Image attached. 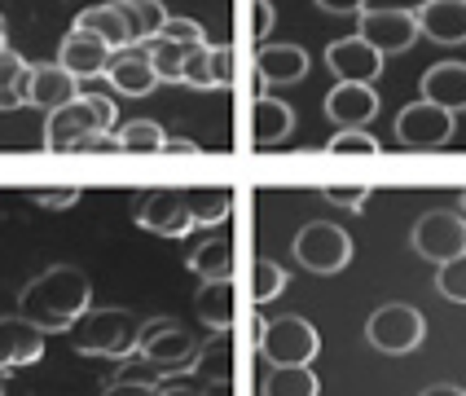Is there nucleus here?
Here are the masks:
<instances>
[{"label":"nucleus","mask_w":466,"mask_h":396,"mask_svg":"<svg viewBox=\"0 0 466 396\" xmlns=\"http://www.w3.org/2000/svg\"><path fill=\"white\" fill-rule=\"evenodd\" d=\"M115 137H119V150H128V155H155L167 141V132L155 119H128L124 128H115Z\"/></svg>","instance_id":"obj_28"},{"label":"nucleus","mask_w":466,"mask_h":396,"mask_svg":"<svg viewBox=\"0 0 466 396\" xmlns=\"http://www.w3.org/2000/svg\"><path fill=\"white\" fill-rule=\"evenodd\" d=\"M40 357H45V330L31 326L23 313L0 317V374L5 370L35 366Z\"/></svg>","instance_id":"obj_14"},{"label":"nucleus","mask_w":466,"mask_h":396,"mask_svg":"<svg viewBox=\"0 0 466 396\" xmlns=\"http://www.w3.org/2000/svg\"><path fill=\"white\" fill-rule=\"evenodd\" d=\"M137 357H146L158 374H189L198 366V357H203V340L177 317H150L141 326Z\"/></svg>","instance_id":"obj_4"},{"label":"nucleus","mask_w":466,"mask_h":396,"mask_svg":"<svg viewBox=\"0 0 466 396\" xmlns=\"http://www.w3.org/2000/svg\"><path fill=\"white\" fill-rule=\"evenodd\" d=\"M309 76V49L299 45H259L256 53V88L264 84H295Z\"/></svg>","instance_id":"obj_18"},{"label":"nucleus","mask_w":466,"mask_h":396,"mask_svg":"<svg viewBox=\"0 0 466 396\" xmlns=\"http://www.w3.org/2000/svg\"><path fill=\"white\" fill-rule=\"evenodd\" d=\"M374 115H379L374 84H343V79H339L335 88L326 93V119H330L335 128H365Z\"/></svg>","instance_id":"obj_16"},{"label":"nucleus","mask_w":466,"mask_h":396,"mask_svg":"<svg viewBox=\"0 0 466 396\" xmlns=\"http://www.w3.org/2000/svg\"><path fill=\"white\" fill-rule=\"evenodd\" d=\"M422 5L427 0H365L361 14H379V9H388V14H422Z\"/></svg>","instance_id":"obj_42"},{"label":"nucleus","mask_w":466,"mask_h":396,"mask_svg":"<svg viewBox=\"0 0 466 396\" xmlns=\"http://www.w3.org/2000/svg\"><path fill=\"white\" fill-rule=\"evenodd\" d=\"M119 5H124V14H128L132 26H137L141 45H146V40H155L158 31H163V23L172 18V14L163 9V0H119Z\"/></svg>","instance_id":"obj_30"},{"label":"nucleus","mask_w":466,"mask_h":396,"mask_svg":"<svg viewBox=\"0 0 466 396\" xmlns=\"http://www.w3.org/2000/svg\"><path fill=\"white\" fill-rule=\"evenodd\" d=\"M102 396H158V388H146V383H106V392Z\"/></svg>","instance_id":"obj_44"},{"label":"nucleus","mask_w":466,"mask_h":396,"mask_svg":"<svg viewBox=\"0 0 466 396\" xmlns=\"http://www.w3.org/2000/svg\"><path fill=\"white\" fill-rule=\"evenodd\" d=\"M422 97L444 110H466V62H436L422 76Z\"/></svg>","instance_id":"obj_22"},{"label":"nucleus","mask_w":466,"mask_h":396,"mask_svg":"<svg viewBox=\"0 0 466 396\" xmlns=\"http://www.w3.org/2000/svg\"><path fill=\"white\" fill-rule=\"evenodd\" d=\"M330 155H379V137L365 128H339L330 141H326Z\"/></svg>","instance_id":"obj_33"},{"label":"nucleus","mask_w":466,"mask_h":396,"mask_svg":"<svg viewBox=\"0 0 466 396\" xmlns=\"http://www.w3.org/2000/svg\"><path fill=\"white\" fill-rule=\"evenodd\" d=\"M79 150H84V155H110V150H119V137H115V132H93Z\"/></svg>","instance_id":"obj_43"},{"label":"nucleus","mask_w":466,"mask_h":396,"mask_svg":"<svg viewBox=\"0 0 466 396\" xmlns=\"http://www.w3.org/2000/svg\"><path fill=\"white\" fill-rule=\"evenodd\" d=\"M418 396H466V388H458V383H431V388H422Z\"/></svg>","instance_id":"obj_47"},{"label":"nucleus","mask_w":466,"mask_h":396,"mask_svg":"<svg viewBox=\"0 0 466 396\" xmlns=\"http://www.w3.org/2000/svg\"><path fill=\"white\" fill-rule=\"evenodd\" d=\"M93 132H115V102L97 93H79L76 102L57 106L45 119V150H79Z\"/></svg>","instance_id":"obj_3"},{"label":"nucleus","mask_w":466,"mask_h":396,"mask_svg":"<svg viewBox=\"0 0 466 396\" xmlns=\"http://www.w3.org/2000/svg\"><path fill=\"white\" fill-rule=\"evenodd\" d=\"M357 36L388 57V53L414 49V40L422 31H418V14H388V9H379V14H357Z\"/></svg>","instance_id":"obj_11"},{"label":"nucleus","mask_w":466,"mask_h":396,"mask_svg":"<svg viewBox=\"0 0 466 396\" xmlns=\"http://www.w3.org/2000/svg\"><path fill=\"white\" fill-rule=\"evenodd\" d=\"M137 225L158 238H185L194 229L185 189H146L141 203H137Z\"/></svg>","instance_id":"obj_10"},{"label":"nucleus","mask_w":466,"mask_h":396,"mask_svg":"<svg viewBox=\"0 0 466 396\" xmlns=\"http://www.w3.org/2000/svg\"><path fill=\"white\" fill-rule=\"evenodd\" d=\"M326 66L343 84H374L383 76V53L374 45H365L361 36H348V40H330L326 45Z\"/></svg>","instance_id":"obj_12"},{"label":"nucleus","mask_w":466,"mask_h":396,"mask_svg":"<svg viewBox=\"0 0 466 396\" xmlns=\"http://www.w3.org/2000/svg\"><path fill=\"white\" fill-rule=\"evenodd\" d=\"M321 198H326V203H335V208L361 211L365 198H370V185H321Z\"/></svg>","instance_id":"obj_38"},{"label":"nucleus","mask_w":466,"mask_h":396,"mask_svg":"<svg viewBox=\"0 0 466 396\" xmlns=\"http://www.w3.org/2000/svg\"><path fill=\"white\" fill-rule=\"evenodd\" d=\"M185 203H189V216H194V225H220L233 208V194L229 189H220V185H198V189H185Z\"/></svg>","instance_id":"obj_27"},{"label":"nucleus","mask_w":466,"mask_h":396,"mask_svg":"<svg viewBox=\"0 0 466 396\" xmlns=\"http://www.w3.org/2000/svg\"><path fill=\"white\" fill-rule=\"evenodd\" d=\"M194 309H198V321H203L208 330L225 335L233 326V313H238V287H233V282H203Z\"/></svg>","instance_id":"obj_24"},{"label":"nucleus","mask_w":466,"mask_h":396,"mask_svg":"<svg viewBox=\"0 0 466 396\" xmlns=\"http://www.w3.org/2000/svg\"><path fill=\"white\" fill-rule=\"evenodd\" d=\"M410 242H414V251L422 256V260L431 264H449L458 260V256H466V216H458V211H422L414 225V234H410Z\"/></svg>","instance_id":"obj_8"},{"label":"nucleus","mask_w":466,"mask_h":396,"mask_svg":"<svg viewBox=\"0 0 466 396\" xmlns=\"http://www.w3.org/2000/svg\"><path fill=\"white\" fill-rule=\"evenodd\" d=\"M163 150H172V155H194V150H198V141H189V137H167V141H163Z\"/></svg>","instance_id":"obj_46"},{"label":"nucleus","mask_w":466,"mask_h":396,"mask_svg":"<svg viewBox=\"0 0 466 396\" xmlns=\"http://www.w3.org/2000/svg\"><path fill=\"white\" fill-rule=\"evenodd\" d=\"M453 110H444L436 102H410L400 115H396V141L405 146V150H441L449 146V137H453Z\"/></svg>","instance_id":"obj_9"},{"label":"nucleus","mask_w":466,"mask_h":396,"mask_svg":"<svg viewBox=\"0 0 466 396\" xmlns=\"http://www.w3.org/2000/svg\"><path fill=\"white\" fill-rule=\"evenodd\" d=\"M418 31L436 45H466V0H427Z\"/></svg>","instance_id":"obj_20"},{"label":"nucleus","mask_w":466,"mask_h":396,"mask_svg":"<svg viewBox=\"0 0 466 396\" xmlns=\"http://www.w3.org/2000/svg\"><path fill=\"white\" fill-rule=\"evenodd\" d=\"M321 383L309 366H273L259 383V396H317Z\"/></svg>","instance_id":"obj_26"},{"label":"nucleus","mask_w":466,"mask_h":396,"mask_svg":"<svg viewBox=\"0 0 466 396\" xmlns=\"http://www.w3.org/2000/svg\"><path fill=\"white\" fill-rule=\"evenodd\" d=\"M198 374H203V383H216V379H233V352L229 343H211L203 348V357H198Z\"/></svg>","instance_id":"obj_35"},{"label":"nucleus","mask_w":466,"mask_h":396,"mask_svg":"<svg viewBox=\"0 0 466 396\" xmlns=\"http://www.w3.org/2000/svg\"><path fill=\"white\" fill-rule=\"evenodd\" d=\"M290 251H295L299 269L330 278L339 269H348V260H352V234L339 229V225H330V220H309V225L295 234Z\"/></svg>","instance_id":"obj_6"},{"label":"nucleus","mask_w":466,"mask_h":396,"mask_svg":"<svg viewBox=\"0 0 466 396\" xmlns=\"http://www.w3.org/2000/svg\"><path fill=\"white\" fill-rule=\"evenodd\" d=\"M26 93H31V62L18 57L14 49H5L0 53V110L26 106Z\"/></svg>","instance_id":"obj_25"},{"label":"nucleus","mask_w":466,"mask_h":396,"mask_svg":"<svg viewBox=\"0 0 466 396\" xmlns=\"http://www.w3.org/2000/svg\"><path fill=\"white\" fill-rule=\"evenodd\" d=\"M203 396H233V379H216V383H203Z\"/></svg>","instance_id":"obj_48"},{"label":"nucleus","mask_w":466,"mask_h":396,"mask_svg":"<svg viewBox=\"0 0 466 396\" xmlns=\"http://www.w3.org/2000/svg\"><path fill=\"white\" fill-rule=\"evenodd\" d=\"M31 198L40 203V208H76V198H79V185H62V189H31Z\"/></svg>","instance_id":"obj_39"},{"label":"nucleus","mask_w":466,"mask_h":396,"mask_svg":"<svg viewBox=\"0 0 466 396\" xmlns=\"http://www.w3.org/2000/svg\"><path fill=\"white\" fill-rule=\"evenodd\" d=\"M185 264L198 273V282H233V242L229 238H203L185 251Z\"/></svg>","instance_id":"obj_23"},{"label":"nucleus","mask_w":466,"mask_h":396,"mask_svg":"<svg viewBox=\"0 0 466 396\" xmlns=\"http://www.w3.org/2000/svg\"><path fill=\"white\" fill-rule=\"evenodd\" d=\"M158 36L177 40V45H185V49H194V45H208V31H203V23H194V18H167Z\"/></svg>","instance_id":"obj_37"},{"label":"nucleus","mask_w":466,"mask_h":396,"mask_svg":"<svg viewBox=\"0 0 466 396\" xmlns=\"http://www.w3.org/2000/svg\"><path fill=\"white\" fill-rule=\"evenodd\" d=\"M286 290V269L278 260H256L251 269V300L256 304H273Z\"/></svg>","instance_id":"obj_31"},{"label":"nucleus","mask_w":466,"mask_h":396,"mask_svg":"<svg viewBox=\"0 0 466 396\" xmlns=\"http://www.w3.org/2000/svg\"><path fill=\"white\" fill-rule=\"evenodd\" d=\"M146 49H150V62H155L158 71V84H181V66H185V45L177 40H167V36H155V40H146Z\"/></svg>","instance_id":"obj_29"},{"label":"nucleus","mask_w":466,"mask_h":396,"mask_svg":"<svg viewBox=\"0 0 466 396\" xmlns=\"http://www.w3.org/2000/svg\"><path fill=\"white\" fill-rule=\"evenodd\" d=\"M5 40H9V26H5V14H0V53L9 49V45H5Z\"/></svg>","instance_id":"obj_50"},{"label":"nucleus","mask_w":466,"mask_h":396,"mask_svg":"<svg viewBox=\"0 0 466 396\" xmlns=\"http://www.w3.org/2000/svg\"><path fill=\"white\" fill-rule=\"evenodd\" d=\"M110 57H115V49H110L106 40H97V36H88V31L71 26V31L62 36L57 66H66L76 79H102L106 66H110Z\"/></svg>","instance_id":"obj_15"},{"label":"nucleus","mask_w":466,"mask_h":396,"mask_svg":"<svg viewBox=\"0 0 466 396\" xmlns=\"http://www.w3.org/2000/svg\"><path fill=\"white\" fill-rule=\"evenodd\" d=\"M427 335V321L418 313L414 304H400V300H391L383 309H374L370 321H365V340L374 343L379 352H388V357H405V352H414L418 343Z\"/></svg>","instance_id":"obj_7"},{"label":"nucleus","mask_w":466,"mask_h":396,"mask_svg":"<svg viewBox=\"0 0 466 396\" xmlns=\"http://www.w3.org/2000/svg\"><path fill=\"white\" fill-rule=\"evenodd\" d=\"M436 290H441L449 304H466V256L436 269Z\"/></svg>","instance_id":"obj_34"},{"label":"nucleus","mask_w":466,"mask_h":396,"mask_svg":"<svg viewBox=\"0 0 466 396\" xmlns=\"http://www.w3.org/2000/svg\"><path fill=\"white\" fill-rule=\"evenodd\" d=\"M158 396H203V388H189V383H172V388H158Z\"/></svg>","instance_id":"obj_49"},{"label":"nucleus","mask_w":466,"mask_h":396,"mask_svg":"<svg viewBox=\"0 0 466 396\" xmlns=\"http://www.w3.org/2000/svg\"><path fill=\"white\" fill-rule=\"evenodd\" d=\"M76 26L79 31H88V36H97V40H106L110 49H132V45H141V36H137V26H132V18L124 14L119 0L84 9V14L76 18Z\"/></svg>","instance_id":"obj_17"},{"label":"nucleus","mask_w":466,"mask_h":396,"mask_svg":"<svg viewBox=\"0 0 466 396\" xmlns=\"http://www.w3.org/2000/svg\"><path fill=\"white\" fill-rule=\"evenodd\" d=\"M106 79L115 93H128V97H150L158 88V71L150 62V49L146 45H132V49H115L110 66H106Z\"/></svg>","instance_id":"obj_13"},{"label":"nucleus","mask_w":466,"mask_h":396,"mask_svg":"<svg viewBox=\"0 0 466 396\" xmlns=\"http://www.w3.org/2000/svg\"><path fill=\"white\" fill-rule=\"evenodd\" d=\"M462 216H466V189H462Z\"/></svg>","instance_id":"obj_52"},{"label":"nucleus","mask_w":466,"mask_h":396,"mask_svg":"<svg viewBox=\"0 0 466 396\" xmlns=\"http://www.w3.org/2000/svg\"><path fill=\"white\" fill-rule=\"evenodd\" d=\"M256 348L268 366H312V357L321 352V335H317V326H312L309 317L286 313L264 326Z\"/></svg>","instance_id":"obj_5"},{"label":"nucleus","mask_w":466,"mask_h":396,"mask_svg":"<svg viewBox=\"0 0 466 396\" xmlns=\"http://www.w3.org/2000/svg\"><path fill=\"white\" fill-rule=\"evenodd\" d=\"M181 84H189V88H216V71H211V45H194V49L185 53Z\"/></svg>","instance_id":"obj_32"},{"label":"nucleus","mask_w":466,"mask_h":396,"mask_svg":"<svg viewBox=\"0 0 466 396\" xmlns=\"http://www.w3.org/2000/svg\"><path fill=\"white\" fill-rule=\"evenodd\" d=\"M88 309H93V282L76 264H53L40 278H31L23 287V295H18V313L31 326H40L45 335L71 330Z\"/></svg>","instance_id":"obj_1"},{"label":"nucleus","mask_w":466,"mask_h":396,"mask_svg":"<svg viewBox=\"0 0 466 396\" xmlns=\"http://www.w3.org/2000/svg\"><path fill=\"white\" fill-rule=\"evenodd\" d=\"M0 396H5V374H0Z\"/></svg>","instance_id":"obj_51"},{"label":"nucleus","mask_w":466,"mask_h":396,"mask_svg":"<svg viewBox=\"0 0 466 396\" xmlns=\"http://www.w3.org/2000/svg\"><path fill=\"white\" fill-rule=\"evenodd\" d=\"M79 97V79L57 66V62H45V66H31V93H26V106H40L45 115H53L57 106L76 102Z\"/></svg>","instance_id":"obj_19"},{"label":"nucleus","mask_w":466,"mask_h":396,"mask_svg":"<svg viewBox=\"0 0 466 396\" xmlns=\"http://www.w3.org/2000/svg\"><path fill=\"white\" fill-rule=\"evenodd\" d=\"M295 128V115H290V106L282 97H268V93H259L256 106H251V141H256L259 150H268V146H278L286 141Z\"/></svg>","instance_id":"obj_21"},{"label":"nucleus","mask_w":466,"mask_h":396,"mask_svg":"<svg viewBox=\"0 0 466 396\" xmlns=\"http://www.w3.org/2000/svg\"><path fill=\"white\" fill-rule=\"evenodd\" d=\"M211 71H216V88L233 84V45H211Z\"/></svg>","instance_id":"obj_41"},{"label":"nucleus","mask_w":466,"mask_h":396,"mask_svg":"<svg viewBox=\"0 0 466 396\" xmlns=\"http://www.w3.org/2000/svg\"><path fill=\"white\" fill-rule=\"evenodd\" d=\"M115 383H146V388H163V374H158L146 357H128L124 366L115 370Z\"/></svg>","instance_id":"obj_36"},{"label":"nucleus","mask_w":466,"mask_h":396,"mask_svg":"<svg viewBox=\"0 0 466 396\" xmlns=\"http://www.w3.org/2000/svg\"><path fill=\"white\" fill-rule=\"evenodd\" d=\"M141 317L128 309H88L76 326L66 330L71 348L84 357H110V361H128L141 348Z\"/></svg>","instance_id":"obj_2"},{"label":"nucleus","mask_w":466,"mask_h":396,"mask_svg":"<svg viewBox=\"0 0 466 396\" xmlns=\"http://www.w3.org/2000/svg\"><path fill=\"white\" fill-rule=\"evenodd\" d=\"M273 26H278V9H273L268 0H251V36H256L259 45L268 40Z\"/></svg>","instance_id":"obj_40"},{"label":"nucleus","mask_w":466,"mask_h":396,"mask_svg":"<svg viewBox=\"0 0 466 396\" xmlns=\"http://www.w3.org/2000/svg\"><path fill=\"white\" fill-rule=\"evenodd\" d=\"M365 0H317V9H326V14H361Z\"/></svg>","instance_id":"obj_45"}]
</instances>
